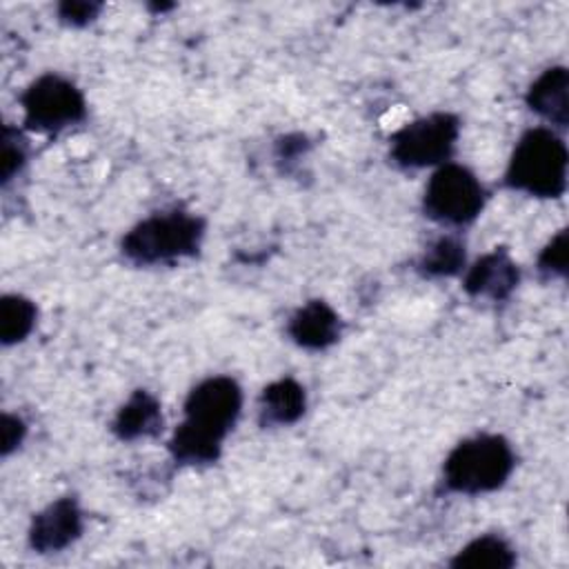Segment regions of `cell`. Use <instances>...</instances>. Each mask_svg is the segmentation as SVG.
I'll list each match as a JSON object with an SVG mask.
<instances>
[{
  "label": "cell",
  "mask_w": 569,
  "mask_h": 569,
  "mask_svg": "<svg viewBox=\"0 0 569 569\" xmlns=\"http://www.w3.org/2000/svg\"><path fill=\"white\" fill-rule=\"evenodd\" d=\"M567 262H569V233H567V229H560L540 251L536 267L542 276L565 278Z\"/></svg>",
  "instance_id": "e0dca14e"
},
{
  "label": "cell",
  "mask_w": 569,
  "mask_h": 569,
  "mask_svg": "<svg viewBox=\"0 0 569 569\" xmlns=\"http://www.w3.org/2000/svg\"><path fill=\"white\" fill-rule=\"evenodd\" d=\"M80 533L82 509L73 496H62L31 518L29 547L38 553H56L73 545Z\"/></svg>",
  "instance_id": "ba28073f"
},
{
  "label": "cell",
  "mask_w": 569,
  "mask_h": 569,
  "mask_svg": "<svg viewBox=\"0 0 569 569\" xmlns=\"http://www.w3.org/2000/svg\"><path fill=\"white\" fill-rule=\"evenodd\" d=\"M287 333L298 347L307 351H322L340 340L342 320L325 300H309L291 313Z\"/></svg>",
  "instance_id": "30bf717a"
},
{
  "label": "cell",
  "mask_w": 569,
  "mask_h": 569,
  "mask_svg": "<svg viewBox=\"0 0 569 569\" xmlns=\"http://www.w3.org/2000/svg\"><path fill=\"white\" fill-rule=\"evenodd\" d=\"M24 127L38 133H58L87 116L82 91L58 73H42L20 96Z\"/></svg>",
  "instance_id": "52a82bcc"
},
{
  "label": "cell",
  "mask_w": 569,
  "mask_h": 569,
  "mask_svg": "<svg viewBox=\"0 0 569 569\" xmlns=\"http://www.w3.org/2000/svg\"><path fill=\"white\" fill-rule=\"evenodd\" d=\"M102 4L87 0H64L58 4V18L69 27H84L93 22L100 13Z\"/></svg>",
  "instance_id": "d6986e66"
},
{
  "label": "cell",
  "mask_w": 569,
  "mask_h": 569,
  "mask_svg": "<svg viewBox=\"0 0 569 569\" xmlns=\"http://www.w3.org/2000/svg\"><path fill=\"white\" fill-rule=\"evenodd\" d=\"M38 309L20 293H4L0 300V342L4 347L22 342L36 327Z\"/></svg>",
  "instance_id": "2e32d148"
},
{
  "label": "cell",
  "mask_w": 569,
  "mask_h": 569,
  "mask_svg": "<svg viewBox=\"0 0 569 569\" xmlns=\"http://www.w3.org/2000/svg\"><path fill=\"white\" fill-rule=\"evenodd\" d=\"M458 133L460 120L453 113L436 111L398 129L389 140V156L402 169L440 167L449 162Z\"/></svg>",
  "instance_id": "8992f818"
},
{
  "label": "cell",
  "mask_w": 569,
  "mask_h": 569,
  "mask_svg": "<svg viewBox=\"0 0 569 569\" xmlns=\"http://www.w3.org/2000/svg\"><path fill=\"white\" fill-rule=\"evenodd\" d=\"M520 282V269L505 247L480 256L465 273L462 289L471 298H482L491 302L507 300Z\"/></svg>",
  "instance_id": "9c48e42d"
},
{
  "label": "cell",
  "mask_w": 569,
  "mask_h": 569,
  "mask_svg": "<svg viewBox=\"0 0 569 569\" xmlns=\"http://www.w3.org/2000/svg\"><path fill=\"white\" fill-rule=\"evenodd\" d=\"M242 409V389L231 376L198 382L184 400V418L169 438V453L180 465H211Z\"/></svg>",
  "instance_id": "6da1fadb"
},
{
  "label": "cell",
  "mask_w": 569,
  "mask_h": 569,
  "mask_svg": "<svg viewBox=\"0 0 569 569\" xmlns=\"http://www.w3.org/2000/svg\"><path fill=\"white\" fill-rule=\"evenodd\" d=\"M449 565L456 569H511L516 551L502 536L485 533L467 542Z\"/></svg>",
  "instance_id": "5bb4252c"
},
{
  "label": "cell",
  "mask_w": 569,
  "mask_h": 569,
  "mask_svg": "<svg viewBox=\"0 0 569 569\" xmlns=\"http://www.w3.org/2000/svg\"><path fill=\"white\" fill-rule=\"evenodd\" d=\"M111 431L122 442L158 436L162 431V411L158 398L144 389H136L118 409Z\"/></svg>",
  "instance_id": "7c38bea8"
},
{
  "label": "cell",
  "mask_w": 569,
  "mask_h": 569,
  "mask_svg": "<svg viewBox=\"0 0 569 569\" xmlns=\"http://www.w3.org/2000/svg\"><path fill=\"white\" fill-rule=\"evenodd\" d=\"M307 409L305 387L293 378L269 382L258 398V422L262 427H289Z\"/></svg>",
  "instance_id": "4fadbf2b"
},
{
  "label": "cell",
  "mask_w": 569,
  "mask_h": 569,
  "mask_svg": "<svg viewBox=\"0 0 569 569\" xmlns=\"http://www.w3.org/2000/svg\"><path fill=\"white\" fill-rule=\"evenodd\" d=\"M516 467L505 436L478 433L458 442L442 465V485L451 493L478 496L500 489Z\"/></svg>",
  "instance_id": "277c9868"
},
{
  "label": "cell",
  "mask_w": 569,
  "mask_h": 569,
  "mask_svg": "<svg viewBox=\"0 0 569 569\" xmlns=\"http://www.w3.org/2000/svg\"><path fill=\"white\" fill-rule=\"evenodd\" d=\"M27 162V144L20 131L4 127L2 129V151H0V176L2 182H9Z\"/></svg>",
  "instance_id": "ac0fdd59"
},
{
  "label": "cell",
  "mask_w": 569,
  "mask_h": 569,
  "mask_svg": "<svg viewBox=\"0 0 569 569\" xmlns=\"http://www.w3.org/2000/svg\"><path fill=\"white\" fill-rule=\"evenodd\" d=\"M487 202V189L480 178L465 164H440L422 196V211L429 220L447 227H465L473 222Z\"/></svg>",
  "instance_id": "5b68a950"
},
{
  "label": "cell",
  "mask_w": 569,
  "mask_h": 569,
  "mask_svg": "<svg viewBox=\"0 0 569 569\" xmlns=\"http://www.w3.org/2000/svg\"><path fill=\"white\" fill-rule=\"evenodd\" d=\"M27 436V425L20 416L4 413L2 416V456H9L13 449L20 447V442Z\"/></svg>",
  "instance_id": "ffe728a7"
},
{
  "label": "cell",
  "mask_w": 569,
  "mask_h": 569,
  "mask_svg": "<svg viewBox=\"0 0 569 569\" xmlns=\"http://www.w3.org/2000/svg\"><path fill=\"white\" fill-rule=\"evenodd\" d=\"M567 144L551 127L527 129L509 158L505 184L533 198H560L567 189Z\"/></svg>",
  "instance_id": "3957f363"
},
{
  "label": "cell",
  "mask_w": 569,
  "mask_h": 569,
  "mask_svg": "<svg viewBox=\"0 0 569 569\" xmlns=\"http://www.w3.org/2000/svg\"><path fill=\"white\" fill-rule=\"evenodd\" d=\"M204 220L184 209L156 211L136 222L120 242V251L133 264H167L193 258L204 238Z\"/></svg>",
  "instance_id": "7a4b0ae2"
},
{
  "label": "cell",
  "mask_w": 569,
  "mask_h": 569,
  "mask_svg": "<svg viewBox=\"0 0 569 569\" xmlns=\"http://www.w3.org/2000/svg\"><path fill=\"white\" fill-rule=\"evenodd\" d=\"M527 107L551 127L569 124V73L565 67L545 69L527 89Z\"/></svg>",
  "instance_id": "8fae6325"
},
{
  "label": "cell",
  "mask_w": 569,
  "mask_h": 569,
  "mask_svg": "<svg viewBox=\"0 0 569 569\" xmlns=\"http://www.w3.org/2000/svg\"><path fill=\"white\" fill-rule=\"evenodd\" d=\"M465 242L458 236H440L422 251L416 271L425 278L456 276L465 267Z\"/></svg>",
  "instance_id": "9a60e30c"
},
{
  "label": "cell",
  "mask_w": 569,
  "mask_h": 569,
  "mask_svg": "<svg viewBox=\"0 0 569 569\" xmlns=\"http://www.w3.org/2000/svg\"><path fill=\"white\" fill-rule=\"evenodd\" d=\"M309 147L307 138L300 136V133H293V136H284L276 142V158L280 162H293V158H298L305 149Z\"/></svg>",
  "instance_id": "44dd1931"
}]
</instances>
